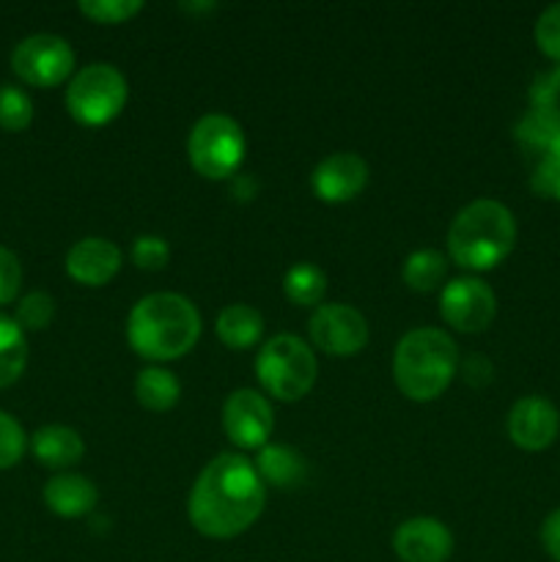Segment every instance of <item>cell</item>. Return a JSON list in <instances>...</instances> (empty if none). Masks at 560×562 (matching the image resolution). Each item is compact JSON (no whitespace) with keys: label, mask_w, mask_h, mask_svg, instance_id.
<instances>
[{"label":"cell","mask_w":560,"mask_h":562,"mask_svg":"<svg viewBox=\"0 0 560 562\" xmlns=\"http://www.w3.org/2000/svg\"><path fill=\"white\" fill-rule=\"evenodd\" d=\"M267 488L253 461L239 453H220L198 475L187 503V516L201 536L228 541L258 521Z\"/></svg>","instance_id":"obj_1"},{"label":"cell","mask_w":560,"mask_h":562,"mask_svg":"<svg viewBox=\"0 0 560 562\" xmlns=\"http://www.w3.org/2000/svg\"><path fill=\"white\" fill-rule=\"evenodd\" d=\"M201 338V313L181 294H148L126 318L132 351L152 362H170L192 351Z\"/></svg>","instance_id":"obj_2"},{"label":"cell","mask_w":560,"mask_h":562,"mask_svg":"<svg viewBox=\"0 0 560 562\" xmlns=\"http://www.w3.org/2000/svg\"><path fill=\"white\" fill-rule=\"evenodd\" d=\"M516 220L508 206L481 198L461 209L448 228V256L467 272H489L511 256Z\"/></svg>","instance_id":"obj_3"},{"label":"cell","mask_w":560,"mask_h":562,"mask_svg":"<svg viewBox=\"0 0 560 562\" xmlns=\"http://www.w3.org/2000/svg\"><path fill=\"white\" fill-rule=\"evenodd\" d=\"M459 371V349L443 329L421 327L399 340L393 355V379L401 395L417 404L439 398Z\"/></svg>","instance_id":"obj_4"},{"label":"cell","mask_w":560,"mask_h":562,"mask_svg":"<svg viewBox=\"0 0 560 562\" xmlns=\"http://www.w3.org/2000/svg\"><path fill=\"white\" fill-rule=\"evenodd\" d=\"M316 357L307 349V344H302L294 335H278L267 340L256 357L258 384L264 393L283 404L305 398L316 384Z\"/></svg>","instance_id":"obj_5"},{"label":"cell","mask_w":560,"mask_h":562,"mask_svg":"<svg viewBox=\"0 0 560 562\" xmlns=\"http://www.w3.org/2000/svg\"><path fill=\"white\" fill-rule=\"evenodd\" d=\"M245 132L231 115L209 113L195 121L187 137V157L203 179L223 181L239 170L245 159Z\"/></svg>","instance_id":"obj_6"},{"label":"cell","mask_w":560,"mask_h":562,"mask_svg":"<svg viewBox=\"0 0 560 562\" xmlns=\"http://www.w3.org/2000/svg\"><path fill=\"white\" fill-rule=\"evenodd\" d=\"M130 99L126 77L110 64H91L71 77L66 88V108L77 124L104 126L119 119Z\"/></svg>","instance_id":"obj_7"},{"label":"cell","mask_w":560,"mask_h":562,"mask_svg":"<svg viewBox=\"0 0 560 562\" xmlns=\"http://www.w3.org/2000/svg\"><path fill=\"white\" fill-rule=\"evenodd\" d=\"M11 69L33 88H55L75 71V53L69 42L53 33L22 38L11 53Z\"/></svg>","instance_id":"obj_8"},{"label":"cell","mask_w":560,"mask_h":562,"mask_svg":"<svg viewBox=\"0 0 560 562\" xmlns=\"http://www.w3.org/2000/svg\"><path fill=\"white\" fill-rule=\"evenodd\" d=\"M311 340L329 357H355L368 344V322L351 305H318L307 322Z\"/></svg>","instance_id":"obj_9"},{"label":"cell","mask_w":560,"mask_h":562,"mask_svg":"<svg viewBox=\"0 0 560 562\" xmlns=\"http://www.w3.org/2000/svg\"><path fill=\"white\" fill-rule=\"evenodd\" d=\"M439 311L448 327L459 333H483L497 316V296L483 280L456 278L443 289Z\"/></svg>","instance_id":"obj_10"},{"label":"cell","mask_w":560,"mask_h":562,"mask_svg":"<svg viewBox=\"0 0 560 562\" xmlns=\"http://www.w3.org/2000/svg\"><path fill=\"white\" fill-rule=\"evenodd\" d=\"M225 437L242 450H261L275 431V412L258 390H236L223 406Z\"/></svg>","instance_id":"obj_11"},{"label":"cell","mask_w":560,"mask_h":562,"mask_svg":"<svg viewBox=\"0 0 560 562\" xmlns=\"http://www.w3.org/2000/svg\"><path fill=\"white\" fill-rule=\"evenodd\" d=\"M368 162L360 154L338 151L316 165L311 176L313 192L324 203H349L368 187Z\"/></svg>","instance_id":"obj_12"},{"label":"cell","mask_w":560,"mask_h":562,"mask_svg":"<svg viewBox=\"0 0 560 562\" xmlns=\"http://www.w3.org/2000/svg\"><path fill=\"white\" fill-rule=\"evenodd\" d=\"M560 415L541 395L519 398L508 412V437L511 442L527 453L547 450L558 439Z\"/></svg>","instance_id":"obj_13"},{"label":"cell","mask_w":560,"mask_h":562,"mask_svg":"<svg viewBox=\"0 0 560 562\" xmlns=\"http://www.w3.org/2000/svg\"><path fill=\"white\" fill-rule=\"evenodd\" d=\"M393 552L401 562H448L453 554V536L439 519L417 516L399 525Z\"/></svg>","instance_id":"obj_14"},{"label":"cell","mask_w":560,"mask_h":562,"mask_svg":"<svg viewBox=\"0 0 560 562\" xmlns=\"http://www.w3.org/2000/svg\"><path fill=\"white\" fill-rule=\"evenodd\" d=\"M119 269L121 250L110 239H102V236H86L66 256L69 278L80 285H91V289L110 283L119 274Z\"/></svg>","instance_id":"obj_15"},{"label":"cell","mask_w":560,"mask_h":562,"mask_svg":"<svg viewBox=\"0 0 560 562\" xmlns=\"http://www.w3.org/2000/svg\"><path fill=\"white\" fill-rule=\"evenodd\" d=\"M516 140L527 157H552L560 151V110L558 104H530L525 119L516 124Z\"/></svg>","instance_id":"obj_16"},{"label":"cell","mask_w":560,"mask_h":562,"mask_svg":"<svg viewBox=\"0 0 560 562\" xmlns=\"http://www.w3.org/2000/svg\"><path fill=\"white\" fill-rule=\"evenodd\" d=\"M99 492L88 477L60 472L44 486V503L60 519H80L97 508Z\"/></svg>","instance_id":"obj_17"},{"label":"cell","mask_w":560,"mask_h":562,"mask_svg":"<svg viewBox=\"0 0 560 562\" xmlns=\"http://www.w3.org/2000/svg\"><path fill=\"white\" fill-rule=\"evenodd\" d=\"M31 450L42 467L66 470L86 456V442L69 426H44L31 437Z\"/></svg>","instance_id":"obj_18"},{"label":"cell","mask_w":560,"mask_h":562,"mask_svg":"<svg viewBox=\"0 0 560 562\" xmlns=\"http://www.w3.org/2000/svg\"><path fill=\"white\" fill-rule=\"evenodd\" d=\"M253 467H256L264 486L294 488L300 486L307 475L305 459H302L294 448H285V445H264V448L258 450V459Z\"/></svg>","instance_id":"obj_19"},{"label":"cell","mask_w":560,"mask_h":562,"mask_svg":"<svg viewBox=\"0 0 560 562\" xmlns=\"http://www.w3.org/2000/svg\"><path fill=\"white\" fill-rule=\"evenodd\" d=\"M264 335V318L256 307L236 302V305L223 307L217 316V338L223 340L228 349H253Z\"/></svg>","instance_id":"obj_20"},{"label":"cell","mask_w":560,"mask_h":562,"mask_svg":"<svg viewBox=\"0 0 560 562\" xmlns=\"http://www.w3.org/2000/svg\"><path fill=\"white\" fill-rule=\"evenodd\" d=\"M135 395L143 409L148 412H168L179 404L181 384L170 371L159 366H148L137 373Z\"/></svg>","instance_id":"obj_21"},{"label":"cell","mask_w":560,"mask_h":562,"mask_svg":"<svg viewBox=\"0 0 560 562\" xmlns=\"http://www.w3.org/2000/svg\"><path fill=\"white\" fill-rule=\"evenodd\" d=\"M27 366V340L14 318L0 316V390L11 387Z\"/></svg>","instance_id":"obj_22"},{"label":"cell","mask_w":560,"mask_h":562,"mask_svg":"<svg viewBox=\"0 0 560 562\" xmlns=\"http://www.w3.org/2000/svg\"><path fill=\"white\" fill-rule=\"evenodd\" d=\"M283 291L294 305L318 307L327 291V274L316 263H294L283 278Z\"/></svg>","instance_id":"obj_23"},{"label":"cell","mask_w":560,"mask_h":562,"mask_svg":"<svg viewBox=\"0 0 560 562\" xmlns=\"http://www.w3.org/2000/svg\"><path fill=\"white\" fill-rule=\"evenodd\" d=\"M445 272H448V258L439 250H417L404 261V283L421 294L437 291L443 285Z\"/></svg>","instance_id":"obj_24"},{"label":"cell","mask_w":560,"mask_h":562,"mask_svg":"<svg viewBox=\"0 0 560 562\" xmlns=\"http://www.w3.org/2000/svg\"><path fill=\"white\" fill-rule=\"evenodd\" d=\"M33 121V102L22 88L0 86V130L22 132Z\"/></svg>","instance_id":"obj_25"},{"label":"cell","mask_w":560,"mask_h":562,"mask_svg":"<svg viewBox=\"0 0 560 562\" xmlns=\"http://www.w3.org/2000/svg\"><path fill=\"white\" fill-rule=\"evenodd\" d=\"M55 318V300L44 291H31L27 296H22L20 305H16L14 322L20 324L22 333H42L53 324Z\"/></svg>","instance_id":"obj_26"},{"label":"cell","mask_w":560,"mask_h":562,"mask_svg":"<svg viewBox=\"0 0 560 562\" xmlns=\"http://www.w3.org/2000/svg\"><path fill=\"white\" fill-rule=\"evenodd\" d=\"M77 9L97 25H121L141 14L143 3L141 0H82Z\"/></svg>","instance_id":"obj_27"},{"label":"cell","mask_w":560,"mask_h":562,"mask_svg":"<svg viewBox=\"0 0 560 562\" xmlns=\"http://www.w3.org/2000/svg\"><path fill=\"white\" fill-rule=\"evenodd\" d=\"M25 448L27 437L20 423L9 412H0V470H11V467L20 464Z\"/></svg>","instance_id":"obj_28"},{"label":"cell","mask_w":560,"mask_h":562,"mask_svg":"<svg viewBox=\"0 0 560 562\" xmlns=\"http://www.w3.org/2000/svg\"><path fill=\"white\" fill-rule=\"evenodd\" d=\"M170 258V247L163 236H154V234H143L137 236L135 245H132V263L143 272H159L165 269Z\"/></svg>","instance_id":"obj_29"},{"label":"cell","mask_w":560,"mask_h":562,"mask_svg":"<svg viewBox=\"0 0 560 562\" xmlns=\"http://www.w3.org/2000/svg\"><path fill=\"white\" fill-rule=\"evenodd\" d=\"M530 190L544 201H560V151L538 159L530 176Z\"/></svg>","instance_id":"obj_30"},{"label":"cell","mask_w":560,"mask_h":562,"mask_svg":"<svg viewBox=\"0 0 560 562\" xmlns=\"http://www.w3.org/2000/svg\"><path fill=\"white\" fill-rule=\"evenodd\" d=\"M536 44L547 58L560 64V3L549 5L536 22Z\"/></svg>","instance_id":"obj_31"},{"label":"cell","mask_w":560,"mask_h":562,"mask_svg":"<svg viewBox=\"0 0 560 562\" xmlns=\"http://www.w3.org/2000/svg\"><path fill=\"white\" fill-rule=\"evenodd\" d=\"M22 285V267L20 258L11 250L0 247V305H9L16 300Z\"/></svg>","instance_id":"obj_32"},{"label":"cell","mask_w":560,"mask_h":562,"mask_svg":"<svg viewBox=\"0 0 560 562\" xmlns=\"http://www.w3.org/2000/svg\"><path fill=\"white\" fill-rule=\"evenodd\" d=\"M541 543H544V552H547L555 562H560V508L552 510V514L544 519Z\"/></svg>","instance_id":"obj_33"},{"label":"cell","mask_w":560,"mask_h":562,"mask_svg":"<svg viewBox=\"0 0 560 562\" xmlns=\"http://www.w3.org/2000/svg\"><path fill=\"white\" fill-rule=\"evenodd\" d=\"M464 379L470 384H478V387H481V384H486L489 379H492V362L489 360H483V357H472V360H467V366H464Z\"/></svg>","instance_id":"obj_34"}]
</instances>
